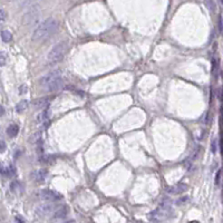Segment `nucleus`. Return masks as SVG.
I'll return each instance as SVG.
<instances>
[{
  "instance_id": "nucleus-10",
  "label": "nucleus",
  "mask_w": 223,
  "mask_h": 223,
  "mask_svg": "<svg viewBox=\"0 0 223 223\" xmlns=\"http://www.w3.org/2000/svg\"><path fill=\"white\" fill-rule=\"evenodd\" d=\"M47 104H48V98L47 97H41V98H38V99H36L32 105L35 107L36 110H42V108H45L47 106Z\"/></svg>"
},
{
  "instance_id": "nucleus-4",
  "label": "nucleus",
  "mask_w": 223,
  "mask_h": 223,
  "mask_svg": "<svg viewBox=\"0 0 223 223\" xmlns=\"http://www.w3.org/2000/svg\"><path fill=\"white\" fill-rule=\"evenodd\" d=\"M62 70H59V69H56L54 71H50L48 74L44 75L41 78H40V81H39V84L41 86L42 88H45V89H48L50 86H52L54 83H55L57 79L59 78H62Z\"/></svg>"
},
{
  "instance_id": "nucleus-15",
  "label": "nucleus",
  "mask_w": 223,
  "mask_h": 223,
  "mask_svg": "<svg viewBox=\"0 0 223 223\" xmlns=\"http://www.w3.org/2000/svg\"><path fill=\"white\" fill-rule=\"evenodd\" d=\"M36 1H44V0H21V7L23 8H29V7L36 5Z\"/></svg>"
},
{
  "instance_id": "nucleus-6",
  "label": "nucleus",
  "mask_w": 223,
  "mask_h": 223,
  "mask_svg": "<svg viewBox=\"0 0 223 223\" xmlns=\"http://www.w3.org/2000/svg\"><path fill=\"white\" fill-rule=\"evenodd\" d=\"M55 207H54V204L52 203H45V204H41V205H39L37 209H36V214L38 215V217L42 218V217H47L49 215L50 213L52 212H55Z\"/></svg>"
},
{
  "instance_id": "nucleus-26",
  "label": "nucleus",
  "mask_w": 223,
  "mask_h": 223,
  "mask_svg": "<svg viewBox=\"0 0 223 223\" xmlns=\"http://www.w3.org/2000/svg\"><path fill=\"white\" fill-rule=\"evenodd\" d=\"M190 223H199V222H196V221H192V222H190Z\"/></svg>"
},
{
  "instance_id": "nucleus-1",
  "label": "nucleus",
  "mask_w": 223,
  "mask_h": 223,
  "mask_svg": "<svg viewBox=\"0 0 223 223\" xmlns=\"http://www.w3.org/2000/svg\"><path fill=\"white\" fill-rule=\"evenodd\" d=\"M59 29V23L55 18H48L40 23L32 32L34 41H44L54 36Z\"/></svg>"
},
{
  "instance_id": "nucleus-21",
  "label": "nucleus",
  "mask_w": 223,
  "mask_h": 223,
  "mask_svg": "<svg viewBox=\"0 0 223 223\" xmlns=\"http://www.w3.org/2000/svg\"><path fill=\"white\" fill-rule=\"evenodd\" d=\"M6 11H5V9H1L0 10V20H1V23H3L5 21H6Z\"/></svg>"
},
{
  "instance_id": "nucleus-17",
  "label": "nucleus",
  "mask_w": 223,
  "mask_h": 223,
  "mask_svg": "<svg viewBox=\"0 0 223 223\" xmlns=\"http://www.w3.org/2000/svg\"><path fill=\"white\" fill-rule=\"evenodd\" d=\"M10 189H11V191L13 192H18L21 188V184H20L19 181H13L11 182V184H10Z\"/></svg>"
},
{
  "instance_id": "nucleus-7",
  "label": "nucleus",
  "mask_w": 223,
  "mask_h": 223,
  "mask_svg": "<svg viewBox=\"0 0 223 223\" xmlns=\"http://www.w3.org/2000/svg\"><path fill=\"white\" fill-rule=\"evenodd\" d=\"M47 171L46 170H35L30 173V178L34 182H42L47 178Z\"/></svg>"
},
{
  "instance_id": "nucleus-2",
  "label": "nucleus",
  "mask_w": 223,
  "mask_h": 223,
  "mask_svg": "<svg viewBox=\"0 0 223 223\" xmlns=\"http://www.w3.org/2000/svg\"><path fill=\"white\" fill-rule=\"evenodd\" d=\"M68 44L66 41H60L56 44L50 50H49L48 55H47V62L50 65H55L59 63L64 58L65 54L67 52Z\"/></svg>"
},
{
  "instance_id": "nucleus-27",
  "label": "nucleus",
  "mask_w": 223,
  "mask_h": 223,
  "mask_svg": "<svg viewBox=\"0 0 223 223\" xmlns=\"http://www.w3.org/2000/svg\"><path fill=\"white\" fill-rule=\"evenodd\" d=\"M221 3H222V5H223V0H221Z\"/></svg>"
},
{
  "instance_id": "nucleus-9",
  "label": "nucleus",
  "mask_w": 223,
  "mask_h": 223,
  "mask_svg": "<svg viewBox=\"0 0 223 223\" xmlns=\"http://www.w3.org/2000/svg\"><path fill=\"white\" fill-rule=\"evenodd\" d=\"M37 120V123L42 124L44 126H47V125H48V110H47V108H45L42 112H40V113L37 115V120Z\"/></svg>"
},
{
  "instance_id": "nucleus-18",
  "label": "nucleus",
  "mask_w": 223,
  "mask_h": 223,
  "mask_svg": "<svg viewBox=\"0 0 223 223\" xmlns=\"http://www.w3.org/2000/svg\"><path fill=\"white\" fill-rule=\"evenodd\" d=\"M6 171H7V175H8V176H11V175L15 174V167H13V165H9V166L7 167V170L5 167L2 168V173H3V174L6 173Z\"/></svg>"
},
{
  "instance_id": "nucleus-22",
  "label": "nucleus",
  "mask_w": 223,
  "mask_h": 223,
  "mask_svg": "<svg viewBox=\"0 0 223 223\" xmlns=\"http://www.w3.org/2000/svg\"><path fill=\"white\" fill-rule=\"evenodd\" d=\"M27 91H28V87H27V85H21L19 87V94L20 95H23V94H26L27 93Z\"/></svg>"
},
{
  "instance_id": "nucleus-8",
  "label": "nucleus",
  "mask_w": 223,
  "mask_h": 223,
  "mask_svg": "<svg viewBox=\"0 0 223 223\" xmlns=\"http://www.w3.org/2000/svg\"><path fill=\"white\" fill-rule=\"evenodd\" d=\"M186 190H188V185L184 184V183H178V184L174 185V186L168 188L167 192L170 194H173V195H178V194L184 193Z\"/></svg>"
},
{
  "instance_id": "nucleus-5",
  "label": "nucleus",
  "mask_w": 223,
  "mask_h": 223,
  "mask_svg": "<svg viewBox=\"0 0 223 223\" xmlns=\"http://www.w3.org/2000/svg\"><path fill=\"white\" fill-rule=\"evenodd\" d=\"M38 196L40 200L46 201V202H56L62 199V194L58 192L54 191V190H49V189H44L38 192Z\"/></svg>"
},
{
  "instance_id": "nucleus-20",
  "label": "nucleus",
  "mask_w": 223,
  "mask_h": 223,
  "mask_svg": "<svg viewBox=\"0 0 223 223\" xmlns=\"http://www.w3.org/2000/svg\"><path fill=\"white\" fill-rule=\"evenodd\" d=\"M0 59H1V66H5L6 65V59H7V55L5 52H1V54H0Z\"/></svg>"
},
{
  "instance_id": "nucleus-13",
  "label": "nucleus",
  "mask_w": 223,
  "mask_h": 223,
  "mask_svg": "<svg viewBox=\"0 0 223 223\" xmlns=\"http://www.w3.org/2000/svg\"><path fill=\"white\" fill-rule=\"evenodd\" d=\"M28 105H29V102L27 99H23L20 100L19 103L17 104L16 106V110L18 112V113H23V110H27V107H28Z\"/></svg>"
},
{
  "instance_id": "nucleus-12",
  "label": "nucleus",
  "mask_w": 223,
  "mask_h": 223,
  "mask_svg": "<svg viewBox=\"0 0 223 223\" xmlns=\"http://www.w3.org/2000/svg\"><path fill=\"white\" fill-rule=\"evenodd\" d=\"M19 133V126L17 124H11L10 126H8L7 128V134L9 137H16Z\"/></svg>"
},
{
  "instance_id": "nucleus-16",
  "label": "nucleus",
  "mask_w": 223,
  "mask_h": 223,
  "mask_svg": "<svg viewBox=\"0 0 223 223\" xmlns=\"http://www.w3.org/2000/svg\"><path fill=\"white\" fill-rule=\"evenodd\" d=\"M204 3H205V7H207L210 11H215L217 6H215L214 0H204Z\"/></svg>"
},
{
  "instance_id": "nucleus-11",
  "label": "nucleus",
  "mask_w": 223,
  "mask_h": 223,
  "mask_svg": "<svg viewBox=\"0 0 223 223\" xmlns=\"http://www.w3.org/2000/svg\"><path fill=\"white\" fill-rule=\"evenodd\" d=\"M68 213V210L66 207H60L58 209H56V211L52 214V218L54 219H64Z\"/></svg>"
},
{
  "instance_id": "nucleus-14",
  "label": "nucleus",
  "mask_w": 223,
  "mask_h": 223,
  "mask_svg": "<svg viewBox=\"0 0 223 223\" xmlns=\"http://www.w3.org/2000/svg\"><path fill=\"white\" fill-rule=\"evenodd\" d=\"M1 39H2L3 42L11 41V39H13V34H11L9 30L3 29L2 31H1Z\"/></svg>"
},
{
  "instance_id": "nucleus-19",
  "label": "nucleus",
  "mask_w": 223,
  "mask_h": 223,
  "mask_svg": "<svg viewBox=\"0 0 223 223\" xmlns=\"http://www.w3.org/2000/svg\"><path fill=\"white\" fill-rule=\"evenodd\" d=\"M217 149H218V141L217 139H213V141H212V144H211V151H212L213 154L217 153Z\"/></svg>"
},
{
  "instance_id": "nucleus-25",
  "label": "nucleus",
  "mask_w": 223,
  "mask_h": 223,
  "mask_svg": "<svg viewBox=\"0 0 223 223\" xmlns=\"http://www.w3.org/2000/svg\"><path fill=\"white\" fill-rule=\"evenodd\" d=\"M15 223H23V221L20 220V219H16V222Z\"/></svg>"
},
{
  "instance_id": "nucleus-3",
  "label": "nucleus",
  "mask_w": 223,
  "mask_h": 223,
  "mask_svg": "<svg viewBox=\"0 0 223 223\" xmlns=\"http://www.w3.org/2000/svg\"><path fill=\"white\" fill-rule=\"evenodd\" d=\"M40 16H41V11H40L39 6L34 5V6L29 7L26 13H23V23L27 27H34L40 20Z\"/></svg>"
},
{
  "instance_id": "nucleus-23",
  "label": "nucleus",
  "mask_w": 223,
  "mask_h": 223,
  "mask_svg": "<svg viewBox=\"0 0 223 223\" xmlns=\"http://www.w3.org/2000/svg\"><path fill=\"white\" fill-rule=\"evenodd\" d=\"M220 176H221V171H219L217 173V176H215V184L220 183Z\"/></svg>"
},
{
  "instance_id": "nucleus-24",
  "label": "nucleus",
  "mask_w": 223,
  "mask_h": 223,
  "mask_svg": "<svg viewBox=\"0 0 223 223\" xmlns=\"http://www.w3.org/2000/svg\"><path fill=\"white\" fill-rule=\"evenodd\" d=\"M5 149H6V143H5L3 139H1V151H0V152L3 153L5 152Z\"/></svg>"
}]
</instances>
